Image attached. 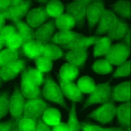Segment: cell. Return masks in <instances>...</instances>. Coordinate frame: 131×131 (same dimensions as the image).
<instances>
[{"instance_id":"cell-1","label":"cell","mask_w":131,"mask_h":131,"mask_svg":"<svg viewBox=\"0 0 131 131\" xmlns=\"http://www.w3.org/2000/svg\"><path fill=\"white\" fill-rule=\"evenodd\" d=\"M129 54V47L121 43L111 46L107 53L106 59L111 64L119 65L125 61Z\"/></svg>"},{"instance_id":"cell-2","label":"cell","mask_w":131,"mask_h":131,"mask_svg":"<svg viewBox=\"0 0 131 131\" xmlns=\"http://www.w3.org/2000/svg\"><path fill=\"white\" fill-rule=\"evenodd\" d=\"M43 83L44 87L42 91L43 97L47 100L63 105V95L59 86L49 78L44 79Z\"/></svg>"},{"instance_id":"cell-3","label":"cell","mask_w":131,"mask_h":131,"mask_svg":"<svg viewBox=\"0 0 131 131\" xmlns=\"http://www.w3.org/2000/svg\"><path fill=\"white\" fill-rule=\"evenodd\" d=\"M26 69L22 72L21 82V94L24 98L28 99L33 98H40V91L39 87L28 76Z\"/></svg>"},{"instance_id":"cell-4","label":"cell","mask_w":131,"mask_h":131,"mask_svg":"<svg viewBox=\"0 0 131 131\" xmlns=\"http://www.w3.org/2000/svg\"><path fill=\"white\" fill-rule=\"evenodd\" d=\"M24 69H25V61L19 58L1 67L0 77L5 81L13 79Z\"/></svg>"},{"instance_id":"cell-5","label":"cell","mask_w":131,"mask_h":131,"mask_svg":"<svg viewBox=\"0 0 131 131\" xmlns=\"http://www.w3.org/2000/svg\"><path fill=\"white\" fill-rule=\"evenodd\" d=\"M43 44L38 41L30 40L23 43L17 50L19 55L35 59L41 55Z\"/></svg>"},{"instance_id":"cell-6","label":"cell","mask_w":131,"mask_h":131,"mask_svg":"<svg viewBox=\"0 0 131 131\" xmlns=\"http://www.w3.org/2000/svg\"><path fill=\"white\" fill-rule=\"evenodd\" d=\"M47 107V104L41 98L28 99L25 102L23 114L29 117L37 118Z\"/></svg>"},{"instance_id":"cell-7","label":"cell","mask_w":131,"mask_h":131,"mask_svg":"<svg viewBox=\"0 0 131 131\" xmlns=\"http://www.w3.org/2000/svg\"><path fill=\"white\" fill-rule=\"evenodd\" d=\"M24 98L18 90H16L9 100V110L12 117L18 120L24 113Z\"/></svg>"},{"instance_id":"cell-8","label":"cell","mask_w":131,"mask_h":131,"mask_svg":"<svg viewBox=\"0 0 131 131\" xmlns=\"http://www.w3.org/2000/svg\"><path fill=\"white\" fill-rule=\"evenodd\" d=\"M90 0H78L71 4L67 8V14L73 17L76 23L81 20L85 15Z\"/></svg>"},{"instance_id":"cell-9","label":"cell","mask_w":131,"mask_h":131,"mask_svg":"<svg viewBox=\"0 0 131 131\" xmlns=\"http://www.w3.org/2000/svg\"><path fill=\"white\" fill-rule=\"evenodd\" d=\"M110 96V88L107 84H102L96 85L95 90L91 94L87 101L88 104L95 103L108 102Z\"/></svg>"},{"instance_id":"cell-10","label":"cell","mask_w":131,"mask_h":131,"mask_svg":"<svg viewBox=\"0 0 131 131\" xmlns=\"http://www.w3.org/2000/svg\"><path fill=\"white\" fill-rule=\"evenodd\" d=\"M115 108L112 103L107 102L94 111L91 116L103 123H105L111 121L115 115Z\"/></svg>"},{"instance_id":"cell-11","label":"cell","mask_w":131,"mask_h":131,"mask_svg":"<svg viewBox=\"0 0 131 131\" xmlns=\"http://www.w3.org/2000/svg\"><path fill=\"white\" fill-rule=\"evenodd\" d=\"M30 2L24 1L18 6H13L10 5L6 10L5 19H9L13 20L14 23L20 21V19L27 13Z\"/></svg>"},{"instance_id":"cell-12","label":"cell","mask_w":131,"mask_h":131,"mask_svg":"<svg viewBox=\"0 0 131 131\" xmlns=\"http://www.w3.org/2000/svg\"><path fill=\"white\" fill-rule=\"evenodd\" d=\"M54 29V25L53 22L47 23L41 26L35 32H34L32 30L31 32V39L38 41L43 45L47 43L52 34Z\"/></svg>"},{"instance_id":"cell-13","label":"cell","mask_w":131,"mask_h":131,"mask_svg":"<svg viewBox=\"0 0 131 131\" xmlns=\"http://www.w3.org/2000/svg\"><path fill=\"white\" fill-rule=\"evenodd\" d=\"M48 17L46 15L45 9L38 8L34 9L28 13L27 24L30 28H36L40 25Z\"/></svg>"},{"instance_id":"cell-14","label":"cell","mask_w":131,"mask_h":131,"mask_svg":"<svg viewBox=\"0 0 131 131\" xmlns=\"http://www.w3.org/2000/svg\"><path fill=\"white\" fill-rule=\"evenodd\" d=\"M79 74L78 68L69 63L64 64L61 68L59 75V83L64 84L73 81Z\"/></svg>"},{"instance_id":"cell-15","label":"cell","mask_w":131,"mask_h":131,"mask_svg":"<svg viewBox=\"0 0 131 131\" xmlns=\"http://www.w3.org/2000/svg\"><path fill=\"white\" fill-rule=\"evenodd\" d=\"M41 120L49 127H53L61 122L60 113L57 109L47 107L42 114Z\"/></svg>"},{"instance_id":"cell-16","label":"cell","mask_w":131,"mask_h":131,"mask_svg":"<svg viewBox=\"0 0 131 131\" xmlns=\"http://www.w3.org/2000/svg\"><path fill=\"white\" fill-rule=\"evenodd\" d=\"M113 100L119 101H129L130 99V82H124L114 89L112 94Z\"/></svg>"},{"instance_id":"cell-17","label":"cell","mask_w":131,"mask_h":131,"mask_svg":"<svg viewBox=\"0 0 131 131\" xmlns=\"http://www.w3.org/2000/svg\"><path fill=\"white\" fill-rule=\"evenodd\" d=\"M63 95L74 102L79 101L82 97V94L76 85L72 81L64 84H60L59 86Z\"/></svg>"},{"instance_id":"cell-18","label":"cell","mask_w":131,"mask_h":131,"mask_svg":"<svg viewBox=\"0 0 131 131\" xmlns=\"http://www.w3.org/2000/svg\"><path fill=\"white\" fill-rule=\"evenodd\" d=\"M104 10L103 4L100 2H95L88 6L86 14L91 26L95 25L99 21Z\"/></svg>"},{"instance_id":"cell-19","label":"cell","mask_w":131,"mask_h":131,"mask_svg":"<svg viewBox=\"0 0 131 131\" xmlns=\"http://www.w3.org/2000/svg\"><path fill=\"white\" fill-rule=\"evenodd\" d=\"M117 19L114 13L107 10H104L99 19L100 25L98 32L104 33L107 31L115 24Z\"/></svg>"},{"instance_id":"cell-20","label":"cell","mask_w":131,"mask_h":131,"mask_svg":"<svg viewBox=\"0 0 131 131\" xmlns=\"http://www.w3.org/2000/svg\"><path fill=\"white\" fill-rule=\"evenodd\" d=\"M87 57V53L85 51L76 49H72L66 55V58L68 63L79 67L82 65Z\"/></svg>"},{"instance_id":"cell-21","label":"cell","mask_w":131,"mask_h":131,"mask_svg":"<svg viewBox=\"0 0 131 131\" xmlns=\"http://www.w3.org/2000/svg\"><path fill=\"white\" fill-rule=\"evenodd\" d=\"M79 34L71 31L60 30L52 38L53 42L66 46L74 40Z\"/></svg>"},{"instance_id":"cell-22","label":"cell","mask_w":131,"mask_h":131,"mask_svg":"<svg viewBox=\"0 0 131 131\" xmlns=\"http://www.w3.org/2000/svg\"><path fill=\"white\" fill-rule=\"evenodd\" d=\"M95 37H82L78 35L77 37L71 43L63 46V48L85 51L88 47L94 44Z\"/></svg>"},{"instance_id":"cell-23","label":"cell","mask_w":131,"mask_h":131,"mask_svg":"<svg viewBox=\"0 0 131 131\" xmlns=\"http://www.w3.org/2000/svg\"><path fill=\"white\" fill-rule=\"evenodd\" d=\"M111 43V39L108 37H95V46L94 48V56L105 55Z\"/></svg>"},{"instance_id":"cell-24","label":"cell","mask_w":131,"mask_h":131,"mask_svg":"<svg viewBox=\"0 0 131 131\" xmlns=\"http://www.w3.org/2000/svg\"><path fill=\"white\" fill-rule=\"evenodd\" d=\"M115 114L118 116L119 122L125 126H130V102L127 103L115 108Z\"/></svg>"},{"instance_id":"cell-25","label":"cell","mask_w":131,"mask_h":131,"mask_svg":"<svg viewBox=\"0 0 131 131\" xmlns=\"http://www.w3.org/2000/svg\"><path fill=\"white\" fill-rule=\"evenodd\" d=\"M45 10L48 17H52L56 19L63 14V7L60 2L53 0L48 3Z\"/></svg>"},{"instance_id":"cell-26","label":"cell","mask_w":131,"mask_h":131,"mask_svg":"<svg viewBox=\"0 0 131 131\" xmlns=\"http://www.w3.org/2000/svg\"><path fill=\"white\" fill-rule=\"evenodd\" d=\"M18 131H35L36 127V118L28 117L24 114L16 120Z\"/></svg>"},{"instance_id":"cell-27","label":"cell","mask_w":131,"mask_h":131,"mask_svg":"<svg viewBox=\"0 0 131 131\" xmlns=\"http://www.w3.org/2000/svg\"><path fill=\"white\" fill-rule=\"evenodd\" d=\"M76 86L81 94H91L96 89L93 80L88 76H83L79 79Z\"/></svg>"},{"instance_id":"cell-28","label":"cell","mask_w":131,"mask_h":131,"mask_svg":"<svg viewBox=\"0 0 131 131\" xmlns=\"http://www.w3.org/2000/svg\"><path fill=\"white\" fill-rule=\"evenodd\" d=\"M41 55L53 60L61 57L63 53L55 45L46 43L43 45Z\"/></svg>"},{"instance_id":"cell-29","label":"cell","mask_w":131,"mask_h":131,"mask_svg":"<svg viewBox=\"0 0 131 131\" xmlns=\"http://www.w3.org/2000/svg\"><path fill=\"white\" fill-rule=\"evenodd\" d=\"M75 24V20L67 13H63L55 19V25L60 30L70 31Z\"/></svg>"},{"instance_id":"cell-30","label":"cell","mask_w":131,"mask_h":131,"mask_svg":"<svg viewBox=\"0 0 131 131\" xmlns=\"http://www.w3.org/2000/svg\"><path fill=\"white\" fill-rule=\"evenodd\" d=\"M107 31L108 37L110 39H118L122 37L128 31V29L124 23L117 19L115 24Z\"/></svg>"},{"instance_id":"cell-31","label":"cell","mask_w":131,"mask_h":131,"mask_svg":"<svg viewBox=\"0 0 131 131\" xmlns=\"http://www.w3.org/2000/svg\"><path fill=\"white\" fill-rule=\"evenodd\" d=\"M17 51H14L6 48L0 51V68L7 63L19 59Z\"/></svg>"},{"instance_id":"cell-32","label":"cell","mask_w":131,"mask_h":131,"mask_svg":"<svg viewBox=\"0 0 131 131\" xmlns=\"http://www.w3.org/2000/svg\"><path fill=\"white\" fill-rule=\"evenodd\" d=\"M36 68L43 73L49 72L52 67V60L42 55L34 59Z\"/></svg>"},{"instance_id":"cell-33","label":"cell","mask_w":131,"mask_h":131,"mask_svg":"<svg viewBox=\"0 0 131 131\" xmlns=\"http://www.w3.org/2000/svg\"><path fill=\"white\" fill-rule=\"evenodd\" d=\"M93 68L94 71L101 74L109 73L112 71V64L106 59H101L96 61Z\"/></svg>"},{"instance_id":"cell-34","label":"cell","mask_w":131,"mask_h":131,"mask_svg":"<svg viewBox=\"0 0 131 131\" xmlns=\"http://www.w3.org/2000/svg\"><path fill=\"white\" fill-rule=\"evenodd\" d=\"M28 77L33 80L36 84L39 87L40 85L43 83V73L37 70L29 67L28 70H26Z\"/></svg>"},{"instance_id":"cell-35","label":"cell","mask_w":131,"mask_h":131,"mask_svg":"<svg viewBox=\"0 0 131 131\" xmlns=\"http://www.w3.org/2000/svg\"><path fill=\"white\" fill-rule=\"evenodd\" d=\"M68 131H79V124L76 117L75 106H73L70 112V117L67 123Z\"/></svg>"},{"instance_id":"cell-36","label":"cell","mask_w":131,"mask_h":131,"mask_svg":"<svg viewBox=\"0 0 131 131\" xmlns=\"http://www.w3.org/2000/svg\"><path fill=\"white\" fill-rule=\"evenodd\" d=\"M130 73V61H124L119 65V67L114 74L115 77L128 76Z\"/></svg>"},{"instance_id":"cell-37","label":"cell","mask_w":131,"mask_h":131,"mask_svg":"<svg viewBox=\"0 0 131 131\" xmlns=\"http://www.w3.org/2000/svg\"><path fill=\"white\" fill-rule=\"evenodd\" d=\"M9 110V100L7 96L4 94L0 96V118L5 116Z\"/></svg>"},{"instance_id":"cell-38","label":"cell","mask_w":131,"mask_h":131,"mask_svg":"<svg viewBox=\"0 0 131 131\" xmlns=\"http://www.w3.org/2000/svg\"><path fill=\"white\" fill-rule=\"evenodd\" d=\"M115 10L119 11L123 16L129 17L130 15V8L128 4L119 2L116 6Z\"/></svg>"},{"instance_id":"cell-39","label":"cell","mask_w":131,"mask_h":131,"mask_svg":"<svg viewBox=\"0 0 131 131\" xmlns=\"http://www.w3.org/2000/svg\"><path fill=\"white\" fill-rule=\"evenodd\" d=\"M79 127L82 131H102V127L89 123H82L79 125Z\"/></svg>"},{"instance_id":"cell-40","label":"cell","mask_w":131,"mask_h":131,"mask_svg":"<svg viewBox=\"0 0 131 131\" xmlns=\"http://www.w3.org/2000/svg\"><path fill=\"white\" fill-rule=\"evenodd\" d=\"M35 131H52L50 127L45 124L42 120H38Z\"/></svg>"},{"instance_id":"cell-41","label":"cell","mask_w":131,"mask_h":131,"mask_svg":"<svg viewBox=\"0 0 131 131\" xmlns=\"http://www.w3.org/2000/svg\"><path fill=\"white\" fill-rule=\"evenodd\" d=\"M52 131H68L67 124L60 122L58 125L52 127Z\"/></svg>"},{"instance_id":"cell-42","label":"cell","mask_w":131,"mask_h":131,"mask_svg":"<svg viewBox=\"0 0 131 131\" xmlns=\"http://www.w3.org/2000/svg\"><path fill=\"white\" fill-rule=\"evenodd\" d=\"M10 5V0H0V12L6 11Z\"/></svg>"},{"instance_id":"cell-43","label":"cell","mask_w":131,"mask_h":131,"mask_svg":"<svg viewBox=\"0 0 131 131\" xmlns=\"http://www.w3.org/2000/svg\"><path fill=\"white\" fill-rule=\"evenodd\" d=\"M13 123L9 122L7 123H0V131H10Z\"/></svg>"},{"instance_id":"cell-44","label":"cell","mask_w":131,"mask_h":131,"mask_svg":"<svg viewBox=\"0 0 131 131\" xmlns=\"http://www.w3.org/2000/svg\"><path fill=\"white\" fill-rule=\"evenodd\" d=\"M5 11L0 12V31L3 29V28L5 26L4 25L6 14Z\"/></svg>"},{"instance_id":"cell-45","label":"cell","mask_w":131,"mask_h":131,"mask_svg":"<svg viewBox=\"0 0 131 131\" xmlns=\"http://www.w3.org/2000/svg\"><path fill=\"white\" fill-rule=\"evenodd\" d=\"M4 46H5V40L3 36L0 33V51L1 50Z\"/></svg>"},{"instance_id":"cell-46","label":"cell","mask_w":131,"mask_h":131,"mask_svg":"<svg viewBox=\"0 0 131 131\" xmlns=\"http://www.w3.org/2000/svg\"><path fill=\"white\" fill-rule=\"evenodd\" d=\"M127 45H128L127 46H129L130 45V31H128V33L127 34V35L126 36V38H125Z\"/></svg>"},{"instance_id":"cell-47","label":"cell","mask_w":131,"mask_h":131,"mask_svg":"<svg viewBox=\"0 0 131 131\" xmlns=\"http://www.w3.org/2000/svg\"><path fill=\"white\" fill-rule=\"evenodd\" d=\"M10 131H18L17 127V122L16 120L14 123H13V125Z\"/></svg>"},{"instance_id":"cell-48","label":"cell","mask_w":131,"mask_h":131,"mask_svg":"<svg viewBox=\"0 0 131 131\" xmlns=\"http://www.w3.org/2000/svg\"><path fill=\"white\" fill-rule=\"evenodd\" d=\"M102 131H123L121 129H116L114 128H102Z\"/></svg>"},{"instance_id":"cell-49","label":"cell","mask_w":131,"mask_h":131,"mask_svg":"<svg viewBox=\"0 0 131 131\" xmlns=\"http://www.w3.org/2000/svg\"><path fill=\"white\" fill-rule=\"evenodd\" d=\"M1 77H0V82H1Z\"/></svg>"}]
</instances>
